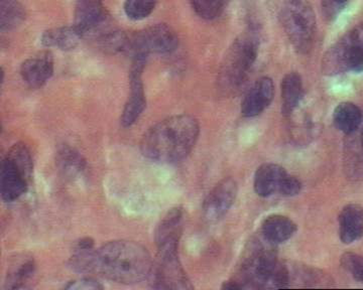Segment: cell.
<instances>
[{"instance_id":"1","label":"cell","mask_w":363,"mask_h":290,"mask_svg":"<svg viewBox=\"0 0 363 290\" xmlns=\"http://www.w3.org/2000/svg\"><path fill=\"white\" fill-rule=\"evenodd\" d=\"M199 134V122L193 116H171L152 126L143 134L140 151L145 158L155 163H180L193 151Z\"/></svg>"},{"instance_id":"2","label":"cell","mask_w":363,"mask_h":290,"mask_svg":"<svg viewBox=\"0 0 363 290\" xmlns=\"http://www.w3.org/2000/svg\"><path fill=\"white\" fill-rule=\"evenodd\" d=\"M150 252L142 244L116 240L95 249L92 273L121 284H136L147 279L152 268Z\"/></svg>"},{"instance_id":"3","label":"cell","mask_w":363,"mask_h":290,"mask_svg":"<svg viewBox=\"0 0 363 290\" xmlns=\"http://www.w3.org/2000/svg\"><path fill=\"white\" fill-rule=\"evenodd\" d=\"M276 245L264 238L250 244L238 272L224 282L223 289H285L291 284L288 266L279 260L274 251Z\"/></svg>"},{"instance_id":"4","label":"cell","mask_w":363,"mask_h":290,"mask_svg":"<svg viewBox=\"0 0 363 290\" xmlns=\"http://www.w3.org/2000/svg\"><path fill=\"white\" fill-rule=\"evenodd\" d=\"M33 173L30 149L23 144H13L2 159L0 194L6 203L18 201L28 192Z\"/></svg>"},{"instance_id":"5","label":"cell","mask_w":363,"mask_h":290,"mask_svg":"<svg viewBox=\"0 0 363 290\" xmlns=\"http://www.w3.org/2000/svg\"><path fill=\"white\" fill-rule=\"evenodd\" d=\"M257 42L252 35L234 40L229 47L218 74L219 89L230 95L240 90L257 59Z\"/></svg>"},{"instance_id":"6","label":"cell","mask_w":363,"mask_h":290,"mask_svg":"<svg viewBox=\"0 0 363 290\" xmlns=\"http://www.w3.org/2000/svg\"><path fill=\"white\" fill-rule=\"evenodd\" d=\"M284 30L300 54L311 51L316 35V18L308 0H286L281 11Z\"/></svg>"},{"instance_id":"7","label":"cell","mask_w":363,"mask_h":290,"mask_svg":"<svg viewBox=\"0 0 363 290\" xmlns=\"http://www.w3.org/2000/svg\"><path fill=\"white\" fill-rule=\"evenodd\" d=\"M322 69L327 75L363 71V23L343 35L326 52Z\"/></svg>"},{"instance_id":"8","label":"cell","mask_w":363,"mask_h":290,"mask_svg":"<svg viewBox=\"0 0 363 290\" xmlns=\"http://www.w3.org/2000/svg\"><path fill=\"white\" fill-rule=\"evenodd\" d=\"M253 187L257 196L262 198H269L274 195L293 197L302 191V182L286 172L283 166L264 163L255 173Z\"/></svg>"},{"instance_id":"9","label":"cell","mask_w":363,"mask_h":290,"mask_svg":"<svg viewBox=\"0 0 363 290\" xmlns=\"http://www.w3.org/2000/svg\"><path fill=\"white\" fill-rule=\"evenodd\" d=\"M178 35L164 23L152 25L135 33L128 39L126 51L133 52L135 56H149L150 54H171L178 47Z\"/></svg>"},{"instance_id":"10","label":"cell","mask_w":363,"mask_h":290,"mask_svg":"<svg viewBox=\"0 0 363 290\" xmlns=\"http://www.w3.org/2000/svg\"><path fill=\"white\" fill-rule=\"evenodd\" d=\"M149 284L155 289H192L193 285L182 267L179 255H157L152 264Z\"/></svg>"},{"instance_id":"11","label":"cell","mask_w":363,"mask_h":290,"mask_svg":"<svg viewBox=\"0 0 363 290\" xmlns=\"http://www.w3.org/2000/svg\"><path fill=\"white\" fill-rule=\"evenodd\" d=\"M147 57H133V66L130 71V94L126 101L121 115V123L124 128L131 127L140 117L145 105V89H143V72L147 63Z\"/></svg>"},{"instance_id":"12","label":"cell","mask_w":363,"mask_h":290,"mask_svg":"<svg viewBox=\"0 0 363 290\" xmlns=\"http://www.w3.org/2000/svg\"><path fill=\"white\" fill-rule=\"evenodd\" d=\"M238 182L231 178L220 180L207 195L203 203V216L209 223H216L228 213L238 197Z\"/></svg>"},{"instance_id":"13","label":"cell","mask_w":363,"mask_h":290,"mask_svg":"<svg viewBox=\"0 0 363 290\" xmlns=\"http://www.w3.org/2000/svg\"><path fill=\"white\" fill-rule=\"evenodd\" d=\"M184 209L177 206L171 209L157 225L156 240L157 255H179V243L184 227Z\"/></svg>"},{"instance_id":"14","label":"cell","mask_w":363,"mask_h":290,"mask_svg":"<svg viewBox=\"0 0 363 290\" xmlns=\"http://www.w3.org/2000/svg\"><path fill=\"white\" fill-rule=\"evenodd\" d=\"M54 74V58L50 52H42L23 62L21 76L32 89L44 86Z\"/></svg>"},{"instance_id":"15","label":"cell","mask_w":363,"mask_h":290,"mask_svg":"<svg viewBox=\"0 0 363 290\" xmlns=\"http://www.w3.org/2000/svg\"><path fill=\"white\" fill-rule=\"evenodd\" d=\"M274 95V86L272 79L260 78L245 95L241 103V114L248 118L259 115L272 103Z\"/></svg>"},{"instance_id":"16","label":"cell","mask_w":363,"mask_h":290,"mask_svg":"<svg viewBox=\"0 0 363 290\" xmlns=\"http://www.w3.org/2000/svg\"><path fill=\"white\" fill-rule=\"evenodd\" d=\"M101 0H76L75 27L81 35L96 30L104 21Z\"/></svg>"},{"instance_id":"17","label":"cell","mask_w":363,"mask_h":290,"mask_svg":"<svg viewBox=\"0 0 363 290\" xmlns=\"http://www.w3.org/2000/svg\"><path fill=\"white\" fill-rule=\"evenodd\" d=\"M339 235L345 244L357 242L363 237V207L350 204L339 215Z\"/></svg>"},{"instance_id":"18","label":"cell","mask_w":363,"mask_h":290,"mask_svg":"<svg viewBox=\"0 0 363 290\" xmlns=\"http://www.w3.org/2000/svg\"><path fill=\"white\" fill-rule=\"evenodd\" d=\"M56 165L63 177L70 180L84 177L88 170L84 156L68 144L61 145L57 151Z\"/></svg>"},{"instance_id":"19","label":"cell","mask_w":363,"mask_h":290,"mask_svg":"<svg viewBox=\"0 0 363 290\" xmlns=\"http://www.w3.org/2000/svg\"><path fill=\"white\" fill-rule=\"evenodd\" d=\"M344 168L353 180L363 178V129L347 134L344 145Z\"/></svg>"},{"instance_id":"20","label":"cell","mask_w":363,"mask_h":290,"mask_svg":"<svg viewBox=\"0 0 363 290\" xmlns=\"http://www.w3.org/2000/svg\"><path fill=\"white\" fill-rule=\"evenodd\" d=\"M297 232V225L286 216H269L262 224V237L274 245L285 243Z\"/></svg>"},{"instance_id":"21","label":"cell","mask_w":363,"mask_h":290,"mask_svg":"<svg viewBox=\"0 0 363 290\" xmlns=\"http://www.w3.org/2000/svg\"><path fill=\"white\" fill-rule=\"evenodd\" d=\"M281 110L285 115H291L300 105L304 97V86L297 73L286 74L281 80Z\"/></svg>"},{"instance_id":"22","label":"cell","mask_w":363,"mask_h":290,"mask_svg":"<svg viewBox=\"0 0 363 290\" xmlns=\"http://www.w3.org/2000/svg\"><path fill=\"white\" fill-rule=\"evenodd\" d=\"M35 272V262L32 257L16 258L11 264L4 282V290H16L25 287Z\"/></svg>"},{"instance_id":"23","label":"cell","mask_w":363,"mask_h":290,"mask_svg":"<svg viewBox=\"0 0 363 290\" xmlns=\"http://www.w3.org/2000/svg\"><path fill=\"white\" fill-rule=\"evenodd\" d=\"M333 122L339 132L346 135L357 132L362 125V112L351 102L338 104L333 112Z\"/></svg>"},{"instance_id":"24","label":"cell","mask_w":363,"mask_h":290,"mask_svg":"<svg viewBox=\"0 0 363 290\" xmlns=\"http://www.w3.org/2000/svg\"><path fill=\"white\" fill-rule=\"evenodd\" d=\"M82 35L75 27L52 28L42 37L43 45L49 47H58L62 51H71L78 46Z\"/></svg>"},{"instance_id":"25","label":"cell","mask_w":363,"mask_h":290,"mask_svg":"<svg viewBox=\"0 0 363 290\" xmlns=\"http://www.w3.org/2000/svg\"><path fill=\"white\" fill-rule=\"evenodd\" d=\"M25 16L23 7L16 0H1L0 23L2 30H11L20 25Z\"/></svg>"},{"instance_id":"26","label":"cell","mask_w":363,"mask_h":290,"mask_svg":"<svg viewBox=\"0 0 363 290\" xmlns=\"http://www.w3.org/2000/svg\"><path fill=\"white\" fill-rule=\"evenodd\" d=\"M195 13L205 20H214L225 11L229 0H191Z\"/></svg>"},{"instance_id":"27","label":"cell","mask_w":363,"mask_h":290,"mask_svg":"<svg viewBox=\"0 0 363 290\" xmlns=\"http://www.w3.org/2000/svg\"><path fill=\"white\" fill-rule=\"evenodd\" d=\"M157 0H126L124 11L133 21L147 18L156 8Z\"/></svg>"},{"instance_id":"28","label":"cell","mask_w":363,"mask_h":290,"mask_svg":"<svg viewBox=\"0 0 363 290\" xmlns=\"http://www.w3.org/2000/svg\"><path fill=\"white\" fill-rule=\"evenodd\" d=\"M341 265L351 277L363 284V256L347 252L341 257Z\"/></svg>"},{"instance_id":"29","label":"cell","mask_w":363,"mask_h":290,"mask_svg":"<svg viewBox=\"0 0 363 290\" xmlns=\"http://www.w3.org/2000/svg\"><path fill=\"white\" fill-rule=\"evenodd\" d=\"M66 289L76 290H98L104 289V285L92 277H82L79 279L72 280L65 286Z\"/></svg>"},{"instance_id":"30","label":"cell","mask_w":363,"mask_h":290,"mask_svg":"<svg viewBox=\"0 0 363 290\" xmlns=\"http://www.w3.org/2000/svg\"><path fill=\"white\" fill-rule=\"evenodd\" d=\"M334 2L338 4V6H343L348 0H333Z\"/></svg>"}]
</instances>
